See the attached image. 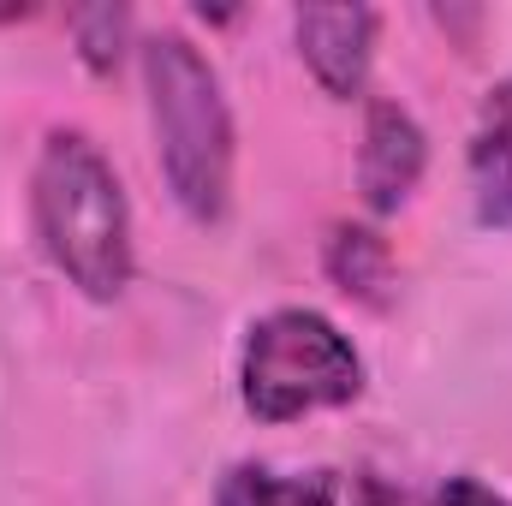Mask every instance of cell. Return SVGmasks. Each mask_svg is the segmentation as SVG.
Wrapping results in <instances>:
<instances>
[{
	"instance_id": "cell-1",
	"label": "cell",
	"mask_w": 512,
	"mask_h": 506,
	"mask_svg": "<svg viewBox=\"0 0 512 506\" xmlns=\"http://www.w3.org/2000/svg\"><path fill=\"white\" fill-rule=\"evenodd\" d=\"M30 227L48 268L90 304H120L137 280L131 197L108 149L78 126H54L30 167Z\"/></svg>"
},
{
	"instance_id": "cell-2",
	"label": "cell",
	"mask_w": 512,
	"mask_h": 506,
	"mask_svg": "<svg viewBox=\"0 0 512 506\" xmlns=\"http://www.w3.org/2000/svg\"><path fill=\"white\" fill-rule=\"evenodd\" d=\"M137 66L167 197L179 203L185 221L221 227L233 215V179H239V120L221 66L185 30H149L137 42Z\"/></svg>"
},
{
	"instance_id": "cell-3",
	"label": "cell",
	"mask_w": 512,
	"mask_h": 506,
	"mask_svg": "<svg viewBox=\"0 0 512 506\" xmlns=\"http://www.w3.org/2000/svg\"><path fill=\"white\" fill-rule=\"evenodd\" d=\"M364 393V352L316 304H274L239 340V405L280 429L316 411H340Z\"/></svg>"
},
{
	"instance_id": "cell-4",
	"label": "cell",
	"mask_w": 512,
	"mask_h": 506,
	"mask_svg": "<svg viewBox=\"0 0 512 506\" xmlns=\"http://www.w3.org/2000/svg\"><path fill=\"white\" fill-rule=\"evenodd\" d=\"M292 42L328 102H370V72H376V42H382L376 6H358V0L352 6H298Z\"/></svg>"
},
{
	"instance_id": "cell-5",
	"label": "cell",
	"mask_w": 512,
	"mask_h": 506,
	"mask_svg": "<svg viewBox=\"0 0 512 506\" xmlns=\"http://www.w3.org/2000/svg\"><path fill=\"white\" fill-rule=\"evenodd\" d=\"M429 173V131L399 96L364 102V137H358V203L370 221L399 215Z\"/></svg>"
},
{
	"instance_id": "cell-6",
	"label": "cell",
	"mask_w": 512,
	"mask_h": 506,
	"mask_svg": "<svg viewBox=\"0 0 512 506\" xmlns=\"http://www.w3.org/2000/svg\"><path fill=\"white\" fill-rule=\"evenodd\" d=\"M465 179H471V209L483 227L512 233V72L483 96L471 143H465Z\"/></svg>"
},
{
	"instance_id": "cell-7",
	"label": "cell",
	"mask_w": 512,
	"mask_h": 506,
	"mask_svg": "<svg viewBox=\"0 0 512 506\" xmlns=\"http://www.w3.org/2000/svg\"><path fill=\"white\" fill-rule=\"evenodd\" d=\"M322 274L364 310H387L399 292V256L376 221H334L322 239Z\"/></svg>"
},
{
	"instance_id": "cell-8",
	"label": "cell",
	"mask_w": 512,
	"mask_h": 506,
	"mask_svg": "<svg viewBox=\"0 0 512 506\" xmlns=\"http://www.w3.org/2000/svg\"><path fill=\"white\" fill-rule=\"evenodd\" d=\"M215 506H346L334 471H280L262 459H239L221 471Z\"/></svg>"
},
{
	"instance_id": "cell-9",
	"label": "cell",
	"mask_w": 512,
	"mask_h": 506,
	"mask_svg": "<svg viewBox=\"0 0 512 506\" xmlns=\"http://www.w3.org/2000/svg\"><path fill=\"white\" fill-rule=\"evenodd\" d=\"M66 30H72V48L84 60L90 78H114L126 66V54L137 48V18L120 0H96V6H72L66 12Z\"/></svg>"
},
{
	"instance_id": "cell-10",
	"label": "cell",
	"mask_w": 512,
	"mask_h": 506,
	"mask_svg": "<svg viewBox=\"0 0 512 506\" xmlns=\"http://www.w3.org/2000/svg\"><path fill=\"white\" fill-rule=\"evenodd\" d=\"M423 506H512V495L495 489L489 477H477V471H453V477L435 483V495Z\"/></svg>"
},
{
	"instance_id": "cell-11",
	"label": "cell",
	"mask_w": 512,
	"mask_h": 506,
	"mask_svg": "<svg viewBox=\"0 0 512 506\" xmlns=\"http://www.w3.org/2000/svg\"><path fill=\"white\" fill-rule=\"evenodd\" d=\"M346 506H423L411 489H399L393 477H382V471H358L352 477V495H346Z\"/></svg>"
},
{
	"instance_id": "cell-12",
	"label": "cell",
	"mask_w": 512,
	"mask_h": 506,
	"mask_svg": "<svg viewBox=\"0 0 512 506\" xmlns=\"http://www.w3.org/2000/svg\"><path fill=\"white\" fill-rule=\"evenodd\" d=\"M429 18H435L447 36H459L465 48H471V42H477V30L489 24V12H483V6H429Z\"/></svg>"
}]
</instances>
